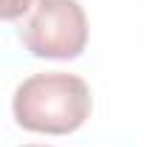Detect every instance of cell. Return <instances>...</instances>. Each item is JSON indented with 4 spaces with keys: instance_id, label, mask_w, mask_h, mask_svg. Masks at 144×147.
Segmentation results:
<instances>
[{
    "instance_id": "2",
    "label": "cell",
    "mask_w": 144,
    "mask_h": 147,
    "mask_svg": "<svg viewBox=\"0 0 144 147\" xmlns=\"http://www.w3.org/2000/svg\"><path fill=\"white\" fill-rule=\"evenodd\" d=\"M17 34L37 59H76L88 45V17L76 0H37Z\"/></svg>"
},
{
    "instance_id": "4",
    "label": "cell",
    "mask_w": 144,
    "mask_h": 147,
    "mask_svg": "<svg viewBox=\"0 0 144 147\" xmlns=\"http://www.w3.org/2000/svg\"><path fill=\"white\" fill-rule=\"evenodd\" d=\"M26 147H45V144H26Z\"/></svg>"
},
{
    "instance_id": "1",
    "label": "cell",
    "mask_w": 144,
    "mask_h": 147,
    "mask_svg": "<svg viewBox=\"0 0 144 147\" xmlns=\"http://www.w3.org/2000/svg\"><path fill=\"white\" fill-rule=\"evenodd\" d=\"M11 110L23 130L65 136L79 130L90 116V88L76 74H31L17 85Z\"/></svg>"
},
{
    "instance_id": "3",
    "label": "cell",
    "mask_w": 144,
    "mask_h": 147,
    "mask_svg": "<svg viewBox=\"0 0 144 147\" xmlns=\"http://www.w3.org/2000/svg\"><path fill=\"white\" fill-rule=\"evenodd\" d=\"M37 0H0V17L3 20H20L31 11Z\"/></svg>"
}]
</instances>
